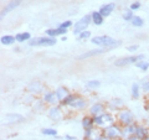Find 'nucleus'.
Instances as JSON below:
<instances>
[{
  "instance_id": "nucleus-8",
  "label": "nucleus",
  "mask_w": 149,
  "mask_h": 140,
  "mask_svg": "<svg viewBox=\"0 0 149 140\" xmlns=\"http://www.w3.org/2000/svg\"><path fill=\"white\" fill-rule=\"evenodd\" d=\"M104 135V132L102 130L101 128H92V129H88L85 130V134H83V138L85 140H98Z\"/></svg>"
},
{
  "instance_id": "nucleus-14",
  "label": "nucleus",
  "mask_w": 149,
  "mask_h": 140,
  "mask_svg": "<svg viewBox=\"0 0 149 140\" xmlns=\"http://www.w3.org/2000/svg\"><path fill=\"white\" fill-rule=\"evenodd\" d=\"M24 120V116L21 114H6L3 118V123L4 124H13V123H19Z\"/></svg>"
},
{
  "instance_id": "nucleus-32",
  "label": "nucleus",
  "mask_w": 149,
  "mask_h": 140,
  "mask_svg": "<svg viewBox=\"0 0 149 140\" xmlns=\"http://www.w3.org/2000/svg\"><path fill=\"white\" fill-rule=\"evenodd\" d=\"M76 97H77L76 94H70V96H68V97H67V98H66V99H65L63 102H61V104H62V105H67V107H68L70 104H71V102H72V100H73Z\"/></svg>"
},
{
  "instance_id": "nucleus-16",
  "label": "nucleus",
  "mask_w": 149,
  "mask_h": 140,
  "mask_svg": "<svg viewBox=\"0 0 149 140\" xmlns=\"http://www.w3.org/2000/svg\"><path fill=\"white\" fill-rule=\"evenodd\" d=\"M44 102L47 104H51V105H56L58 103V98H57V94L56 92H46L45 96H44Z\"/></svg>"
},
{
  "instance_id": "nucleus-35",
  "label": "nucleus",
  "mask_w": 149,
  "mask_h": 140,
  "mask_svg": "<svg viewBox=\"0 0 149 140\" xmlns=\"http://www.w3.org/2000/svg\"><path fill=\"white\" fill-rule=\"evenodd\" d=\"M70 26H72V22H71V21H65V22H62V24L60 25L58 27H62V29H68Z\"/></svg>"
},
{
  "instance_id": "nucleus-4",
  "label": "nucleus",
  "mask_w": 149,
  "mask_h": 140,
  "mask_svg": "<svg viewBox=\"0 0 149 140\" xmlns=\"http://www.w3.org/2000/svg\"><path fill=\"white\" fill-rule=\"evenodd\" d=\"M91 21H92V16L91 15H85L82 19H80V20H78L73 26V34L78 36L81 32L86 31L88 25L91 24Z\"/></svg>"
},
{
  "instance_id": "nucleus-2",
  "label": "nucleus",
  "mask_w": 149,
  "mask_h": 140,
  "mask_svg": "<svg viewBox=\"0 0 149 140\" xmlns=\"http://www.w3.org/2000/svg\"><path fill=\"white\" fill-rule=\"evenodd\" d=\"M91 42L97 46H101V47H111V49H114L120 45L119 41L114 40L113 37H111V36H106V35L104 36H95L91 40Z\"/></svg>"
},
{
  "instance_id": "nucleus-18",
  "label": "nucleus",
  "mask_w": 149,
  "mask_h": 140,
  "mask_svg": "<svg viewBox=\"0 0 149 140\" xmlns=\"http://www.w3.org/2000/svg\"><path fill=\"white\" fill-rule=\"evenodd\" d=\"M27 91H30L31 93H40V92H42L44 91V86H42V83H40V82H32L29 85V87H27Z\"/></svg>"
},
{
  "instance_id": "nucleus-41",
  "label": "nucleus",
  "mask_w": 149,
  "mask_h": 140,
  "mask_svg": "<svg viewBox=\"0 0 149 140\" xmlns=\"http://www.w3.org/2000/svg\"><path fill=\"white\" fill-rule=\"evenodd\" d=\"M144 140H149V137H148V138H146V139H144Z\"/></svg>"
},
{
  "instance_id": "nucleus-21",
  "label": "nucleus",
  "mask_w": 149,
  "mask_h": 140,
  "mask_svg": "<svg viewBox=\"0 0 149 140\" xmlns=\"http://www.w3.org/2000/svg\"><path fill=\"white\" fill-rule=\"evenodd\" d=\"M82 127L85 128V130L95 128V120H93V116H85V118L82 119Z\"/></svg>"
},
{
  "instance_id": "nucleus-23",
  "label": "nucleus",
  "mask_w": 149,
  "mask_h": 140,
  "mask_svg": "<svg viewBox=\"0 0 149 140\" xmlns=\"http://www.w3.org/2000/svg\"><path fill=\"white\" fill-rule=\"evenodd\" d=\"M91 16H92V22H95L96 25H101L102 22H103V19L104 17L101 15L100 11H93Z\"/></svg>"
},
{
  "instance_id": "nucleus-13",
  "label": "nucleus",
  "mask_w": 149,
  "mask_h": 140,
  "mask_svg": "<svg viewBox=\"0 0 149 140\" xmlns=\"http://www.w3.org/2000/svg\"><path fill=\"white\" fill-rule=\"evenodd\" d=\"M20 3H21V0H11V1H9L6 4V6L1 10V14H0V17L4 19V16L8 15L10 11H13L14 9H16L19 5H20Z\"/></svg>"
},
{
  "instance_id": "nucleus-25",
  "label": "nucleus",
  "mask_w": 149,
  "mask_h": 140,
  "mask_svg": "<svg viewBox=\"0 0 149 140\" xmlns=\"http://www.w3.org/2000/svg\"><path fill=\"white\" fill-rule=\"evenodd\" d=\"M130 22H132V25L136 26V27H142L144 25V20H143V19L141 16H136V15H134V17L132 19V21H130Z\"/></svg>"
},
{
  "instance_id": "nucleus-24",
  "label": "nucleus",
  "mask_w": 149,
  "mask_h": 140,
  "mask_svg": "<svg viewBox=\"0 0 149 140\" xmlns=\"http://www.w3.org/2000/svg\"><path fill=\"white\" fill-rule=\"evenodd\" d=\"M30 34L29 32H20V34H17L15 36V39L17 42H24V41H29L30 40Z\"/></svg>"
},
{
  "instance_id": "nucleus-20",
  "label": "nucleus",
  "mask_w": 149,
  "mask_h": 140,
  "mask_svg": "<svg viewBox=\"0 0 149 140\" xmlns=\"http://www.w3.org/2000/svg\"><path fill=\"white\" fill-rule=\"evenodd\" d=\"M55 92H56V94H57V98H58L60 103H61V102H63V100L70 96L68 91H67L65 87H60V88H57V91H55Z\"/></svg>"
},
{
  "instance_id": "nucleus-3",
  "label": "nucleus",
  "mask_w": 149,
  "mask_h": 140,
  "mask_svg": "<svg viewBox=\"0 0 149 140\" xmlns=\"http://www.w3.org/2000/svg\"><path fill=\"white\" fill-rule=\"evenodd\" d=\"M117 120L120 127H127V125L134 124V114L128 109H122L119 110L117 115Z\"/></svg>"
},
{
  "instance_id": "nucleus-27",
  "label": "nucleus",
  "mask_w": 149,
  "mask_h": 140,
  "mask_svg": "<svg viewBox=\"0 0 149 140\" xmlns=\"http://www.w3.org/2000/svg\"><path fill=\"white\" fill-rule=\"evenodd\" d=\"M136 66H137L139 69H142V71H148V68H149V62L142 60V61H139V62L136 63Z\"/></svg>"
},
{
  "instance_id": "nucleus-26",
  "label": "nucleus",
  "mask_w": 149,
  "mask_h": 140,
  "mask_svg": "<svg viewBox=\"0 0 149 140\" xmlns=\"http://www.w3.org/2000/svg\"><path fill=\"white\" fill-rule=\"evenodd\" d=\"M16 41V39L14 36H10V35H6V36H3L1 37V44L3 45H11Z\"/></svg>"
},
{
  "instance_id": "nucleus-22",
  "label": "nucleus",
  "mask_w": 149,
  "mask_h": 140,
  "mask_svg": "<svg viewBox=\"0 0 149 140\" xmlns=\"http://www.w3.org/2000/svg\"><path fill=\"white\" fill-rule=\"evenodd\" d=\"M136 135L139 137L141 139H146L149 137V133H148V129L146 127H143V125H137V132H136Z\"/></svg>"
},
{
  "instance_id": "nucleus-1",
  "label": "nucleus",
  "mask_w": 149,
  "mask_h": 140,
  "mask_svg": "<svg viewBox=\"0 0 149 140\" xmlns=\"http://www.w3.org/2000/svg\"><path fill=\"white\" fill-rule=\"evenodd\" d=\"M93 120H95L96 127L101 128V129H107L108 127H111V125L116 124V118L111 113H108V112H104L103 114L95 116Z\"/></svg>"
},
{
  "instance_id": "nucleus-9",
  "label": "nucleus",
  "mask_w": 149,
  "mask_h": 140,
  "mask_svg": "<svg viewBox=\"0 0 149 140\" xmlns=\"http://www.w3.org/2000/svg\"><path fill=\"white\" fill-rule=\"evenodd\" d=\"M49 116L50 119H52L54 122H60L63 118V112L61 110V108L57 105H52L49 109Z\"/></svg>"
},
{
  "instance_id": "nucleus-7",
  "label": "nucleus",
  "mask_w": 149,
  "mask_h": 140,
  "mask_svg": "<svg viewBox=\"0 0 149 140\" xmlns=\"http://www.w3.org/2000/svg\"><path fill=\"white\" fill-rule=\"evenodd\" d=\"M144 60V55H137V56H129V57H123L116 61L114 64L118 67H122V66H127V64H132V63H137L139 61Z\"/></svg>"
},
{
  "instance_id": "nucleus-38",
  "label": "nucleus",
  "mask_w": 149,
  "mask_h": 140,
  "mask_svg": "<svg viewBox=\"0 0 149 140\" xmlns=\"http://www.w3.org/2000/svg\"><path fill=\"white\" fill-rule=\"evenodd\" d=\"M65 140H77L76 137H71V135H65Z\"/></svg>"
},
{
  "instance_id": "nucleus-6",
  "label": "nucleus",
  "mask_w": 149,
  "mask_h": 140,
  "mask_svg": "<svg viewBox=\"0 0 149 140\" xmlns=\"http://www.w3.org/2000/svg\"><path fill=\"white\" fill-rule=\"evenodd\" d=\"M56 44V37H35V39H32L29 45L30 46H54Z\"/></svg>"
},
{
  "instance_id": "nucleus-29",
  "label": "nucleus",
  "mask_w": 149,
  "mask_h": 140,
  "mask_svg": "<svg viewBox=\"0 0 149 140\" xmlns=\"http://www.w3.org/2000/svg\"><path fill=\"white\" fill-rule=\"evenodd\" d=\"M132 97L134 99H138L139 98V85L138 83H134L132 87Z\"/></svg>"
},
{
  "instance_id": "nucleus-40",
  "label": "nucleus",
  "mask_w": 149,
  "mask_h": 140,
  "mask_svg": "<svg viewBox=\"0 0 149 140\" xmlns=\"http://www.w3.org/2000/svg\"><path fill=\"white\" fill-rule=\"evenodd\" d=\"M98 140H112V139H109V138H107V137H104V135H103V137H102L101 139H98Z\"/></svg>"
},
{
  "instance_id": "nucleus-36",
  "label": "nucleus",
  "mask_w": 149,
  "mask_h": 140,
  "mask_svg": "<svg viewBox=\"0 0 149 140\" xmlns=\"http://www.w3.org/2000/svg\"><path fill=\"white\" fill-rule=\"evenodd\" d=\"M141 8V4L139 3H133L132 5H130V10H137V9Z\"/></svg>"
},
{
  "instance_id": "nucleus-34",
  "label": "nucleus",
  "mask_w": 149,
  "mask_h": 140,
  "mask_svg": "<svg viewBox=\"0 0 149 140\" xmlns=\"http://www.w3.org/2000/svg\"><path fill=\"white\" fill-rule=\"evenodd\" d=\"M142 89L144 93H147V94H149V81H146L142 83Z\"/></svg>"
},
{
  "instance_id": "nucleus-17",
  "label": "nucleus",
  "mask_w": 149,
  "mask_h": 140,
  "mask_svg": "<svg viewBox=\"0 0 149 140\" xmlns=\"http://www.w3.org/2000/svg\"><path fill=\"white\" fill-rule=\"evenodd\" d=\"M114 8H116V5H114V3H109V4H106V5H103V6H101V9H100V14L103 17H106V16H109L111 14H112V11L114 10Z\"/></svg>"
},
{
  "instance_id": "nucleus-10",
  "label": "nucleus",
  "mask_w": 149,
  "mask_h": 140,
  "mask_svg": "<svg viewBox=\"0 0 149 140\" xmlns=\"http://www.w3.org/2000/svg\"><path fill=\"white\" fill-rule=\"evenodd\" d=\"M86 105H87V102H86L85 98L77 96V97L71 102V104H70L68 107H70L71 109H73V110H82V109L86 108Z\"/></svg>"
},
{
  "instance_id": "nucleus-15",
  "label": "nucleus",
  "mask_w": 149,
  "mask_h": 140,
  "mask_svg": "<svg viewBox=\"0 0 149 140\" xmlns=\"http://www.w3.org/2000/svg\"><path fill=\"white\" fill-rule=\"evenodd\" d=\"M104 112H106V108H104L103 104H102V103H96V104H93L90 108V115L95 118V116H97V115L103 114Z\"/></svg>"
},
{
  "instance_id": "nucleus-37",
  "label": "nucleus",
  "mask_w": 149,
  "mask_h": 140,
  "mask_svg": "<svg viewBox=\"0 0 149 140\" xmlns=\"http://www.w3.org/2000/svg\"><path fill=\"white\" fill-rule=\"evenodd\" d=\"M138 50V45H130L127 47V51H130V52H133V51Z\"/></svg>"
},
{
  "instance_id": "nucleus-28",
  "label": "nucleus",
  "mask_w": 149,
  "mask_h": 140,
  "mask_svg": "<svg viewBox=\"0 0 149 140\" xmlns=\"http://www.w3.org/2000/svg\"><path fill=\"white\" fill-rule=\"evenodd\" d=\"M100 86H101V82L97 81V79H93V81L87 82V88H90V89H96V88H98Z\"/></svg>"
},
{
  "instance_id": "nucleus-19",
  "label": "nucleus",
  "mask_w": 149,
  "mask_h": 140,
  "mask_svg": "<svg viewBox=\"0 0 149 140\" xmlns=\"http://www.w3.org/2000/svg\"><path fill=\"white\" fill-rule=\"evenodd\" d=\"M67 29H62V27H57V29H49L46 30V35H47L49 37H56L58 35H63L66 34Z\"/></svg>"
},
{
  "instance_id": "nucleus-30",
  "label": "nucleus",
  "mask_w": 149,
  "mask_h": 140,
  "mask_svg": "<svg viewBox=\"0 0 149 140\" xmlns=\"http://www.w3.org/2000/svg\"><path fill=\"white\" fill-rule=\"evenodd\" d=\"M134 17V14H133V10H125L124 14H123V19L125 21H132V19Z\"/></svg>"
},
{
  "instance_id": "nucleus-31",
  "label": "nucleus",
  "mask_w": 149,
  "mask_h": 140,
  "mask_svg": "<svg viewBox=\"0 0 149 140\" xmlns=\"http://www.w3.org/2000/svg\"><path fill=\"white\" fill-rule=\"evenodd\" d=\"M42 134L44 135H49V137H56V135H57V130H55L52 128L42 129Z\"/></svg>"
},
{
  "instance_id": "nucleus-5",
  "label": "nucleus",
  "mask_w": 149,
  "mask_h": 140,
  "mask_svg": "<svg viewBox=\"0 0 149 140\" xmlns=\"http://www.w3.org/2000/svg\"><path fill=\"white\" fill-rule=\"evenodd\" d=\"M104 137L109 138L112 140H122V127H119L118 124H113L103 130Z\"/></svg>"
},
{
  "instance_id": "nucleus-39",
  "label": "nucleus",
  "mask_w": 149,
  "mask_h": 140,
  "mask_svg": "<svg viewBox=\"0 0 149 140\" xmlns=\"http://www.w3.org/2000/svg\"><path fill=\"white\" fill-rule=\"evenodd\" d=\"M127 140H143V139H141L139 137H137V135H133V137H130V138H128Z\"/></svg>"
},
{
  "instance_id": "nucleus-42",
  "label": "nucleus",
  "mask_w": 149,
  "mask_h": 140,
  "mask_svg": "<svg viewBox=\"0 0 149 140\" xmlns=\"http://www.w3.org/2000/svg\"><path fill=\"white\" fill-rule=\"evenodd\" d=\"M148 110H149V104H148Z\"/></svg>"
},
{
  "instance_id": "nucleus-11",
  "label": "nucleus",
  "mask_w": 149,
  "mask_h": 140,
  "mask_svg": "<svg viewBox=\"0 0 149 140\" xmlns=\"http://www.w3.org/2000/svg\"><path fill=\"white\" fill-rule=\"evenodd\" d=\"M112 50L111 47H101V49H97V50H91V51H87V52L82 53L78 56V60H83V58H88V57H93V56H97V55H101V53H104L107 51Z\"/></svg>"
},
{
  "instance_id": "nucleus-33",
  "label": "nucleus",
  "mask_w": 149,
  "mask_h": 140,
  "mask_svg": "<svg viewBox=\"0 0 149 140\" xmlns=\"http://www.w3.org/2000/svg\"><path fill=\"white\" fill-rule=\"evenodd\" d=\"M77 37H78V40H80V41L86 40V39H90V37H91V31H87V30L83 31V32H81V34L78 35Z\"/></svg>"
},
{
  "instance_id": "nucleus-12",
  "label": "nucleus",
  "mask_w": 149,
  "mask_h": 140,
  "mask_svg": "<svg viewBox=\"0 0 149 140\" xmlns=\"http://www.w3.org/2000/svg\"><path fill=\"white\" fill-rule=\"evenodd\" d=\"M136 132H137V124L122 127V140H127L128 138L136 135Z\"/></svg>"
}]
</instances>
